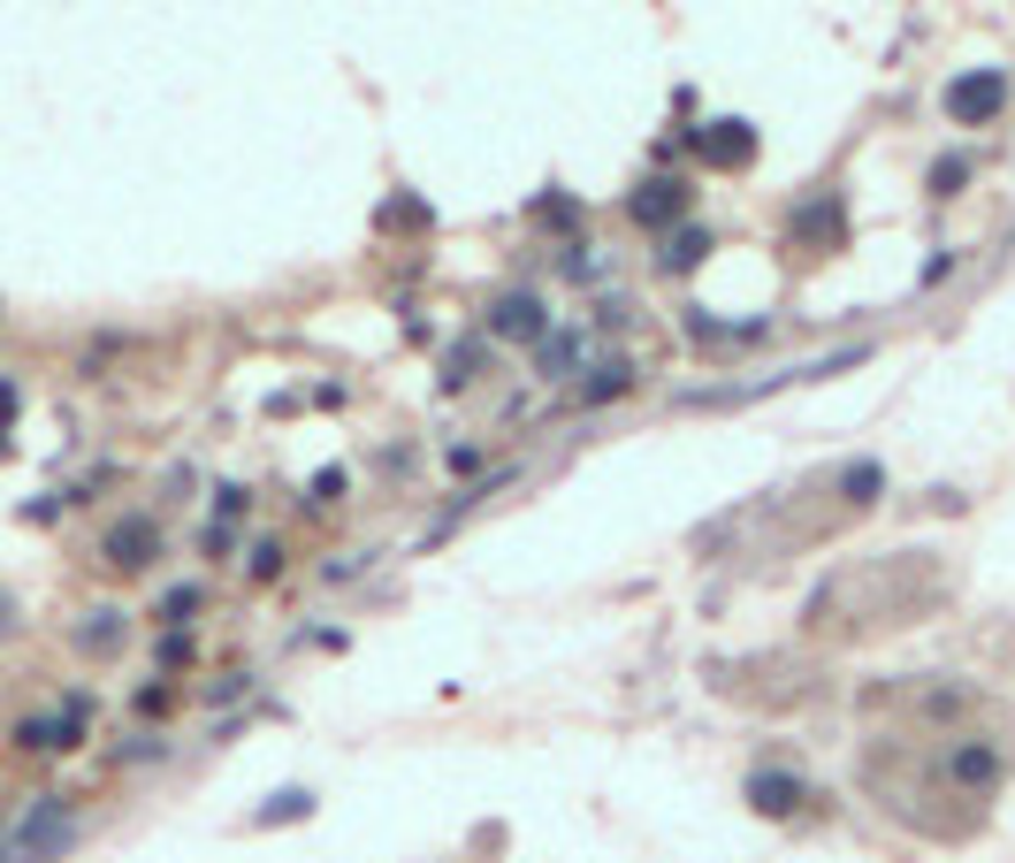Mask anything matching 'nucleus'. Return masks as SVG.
<instances>
[{
	"label": "nucleus",
	"mask_w": 1015,
	"mask_h": 863,
	"mask_svg": "<svg viewBox=\"0 0 1015 863\" xmlns=\"http://www.w3.org/2000/svg\"><path fill=\"white\" fill-rule=\"evenodd\" d=\"M69 841H77V818H69L61 803H38V810L0 841V863H46V856H61Z\"/></svg>",
	"instance_id": "f257e3e1"
},
{
	"label": "nucleus",
	"mask_w": 1015,
	"mask_h": 863,
	"mask_svg": "<svg viewBox=\"0 0 1015 863\" xmlns=\"http://www.w3.org/2000/svg\"><path fill=\"white\" fill-rule=\"evenodd\" d=\"M1001 108H1008V77L1001 69H978V77H955L947 85V115L955 123H993Z\"/></svg>",
	"instance_id": "f03ea898"
},
{
	"label": "nucleus",
	"mask_w": 1015,
	"mask_h": 863,
	"mask_svg": "<svg viewBox=\"0 0 1015 863\" xmlns=\"http://www.w3.org/2000/svg\"><path fill=\"white\" fill-rule=\"evenodd\" d=\"M947 780H955V787H970V795H985V787L1001 780V749H993V741H955Z\"/></svg>",
	"instance_id": "7ed1b4c3"
},
{
	"label": "nucleus",
	"mask_w": 1015,
	"mask_h": 863,
	"mask_svg": "<svg viewBox=\"0 0 1015 863\" xmlns=\"http://www.w3.org/2000/svg\"><path fill=\"white\" fill-rule=\"evenodd\" d=\"M748 154H756L748 123H710V131H702V161H718V169H741Z\"/></svg>",
	"instance_id": "20e7f679"
},
{
	"label": "nucleus",
	"mask_w": 1015,
	"mask_h": 863,
	"mask_svg": "<svg viewBox=\"0 0 1015 863\" xmlns=\"http://www.w3.org/2000/svg\"><path fill=\"white\" fill-rule=\"evenodd\" d=\"M154 550H161V535H154V519H123V527L108 535V558H115L123 573H131V565H146Z\"/></svg>",
	"instance_id": "39448f33"
},
{
	"label": "nucleus",
	"mask_w": 1015,
	"mask_h": 863,
	"mask_svg": "<svg viewBox=\"0 0 1015 863\" xmlns=\"http://www.w3.org/2000/svg\"><path fill=\"white\" fill-rule=\"evenodd\" d=\"M748 795H756V810H771V818H787V810H794V780H787V772H756V780H748Z\"/></svg>",
	"instance_id": "423d86ee"
},
{
	"label": "nucleus",
	"mask_w": 1015,
	"mask_h": 863,
	"mask_svg": "<svg viewBox=\"0 0 1015 863\" xmlns=\"http://www.w3.org/2000/svg\"><path fill=\"white\" fill-rule=\"evenodd\" d=\"M497 337H542V306L534 299H505L497 306Z\"/></svg>",
	"instance_id": "0eeeda50"
},
{
	"label": "nucleus",
	"mask_w": 1015,
	"mask_h": 863,
	"mask_svg": "<svg viewBox=\"0 0 1015 863\" xmlns=\"http://www.w3.org/2000/svg\"><path fill=\"white\" fill-rule=\"evenodd\" d=\"M634 214H642V222H665V214H679V183H650V191L634 199Z\"/></svg>",
	"instance_id": "6e6552de"
},
{
	"label": "nucleus",
	"mask_w": 1015,
	"mask_h": 863,
	"mask_svg": "<svg viewBox=\"0 0 1015 863\" xmlns=\"http://www.w3.org/2000/svg\"><path fill=\"white\" fill-rule=\"evenodd\" d=\"M115 642H123L115 612H92V627H84V650H115Z\"/></svg>",
	"instance_id": "1a4fd4ad"
},
{
	"label": "nucleus",
	"mask_w": 1015,
	"mask_h": 863,
	"mask_svg": "<svg viewBox=\"0 0 1015 863\" xmlns=\"http://www.w3.org/2000/svg\"><path fill=\"white\" fill-rule=\"evenodd\" d=\"M847 497L870 505V497H878V467H847Z\"/></svg>",
	"instance_id": "9d476101"
},
{
	"label": "nucleus",
	"mask_w": 1015,
	"mask_h": 863,
	"mask_svg": "<svg viewBox=\"0 0 1015 863\" xmlns=\"http://www.w3.org/2000/svg\"><path fill=\"white\" fill-rule=\"evenodd\" d=\"M665 260H673V268H695V260H702V229H687V237H673V253H665Z\"/></svg>",
	"instance_id": "9b49d317"
}]
</instances>
